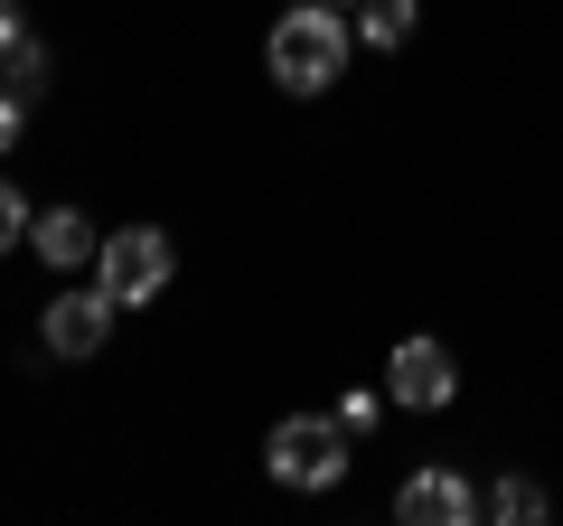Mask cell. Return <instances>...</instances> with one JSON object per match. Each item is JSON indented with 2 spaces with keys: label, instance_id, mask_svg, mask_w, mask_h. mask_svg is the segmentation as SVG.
I'll use <instances>...</instances> for the list:
<instances>
[{
  "label": "cell",
  "instance_id": "7c38bea8",
  "mask_svg": "<svg viewBox=\"0 0 563 526\" xmlns=\"http://www.w3.org/2000/svg\"><path fill=\"white\" fill-rule=\"evenodd\" d=\"M20 122H29V103H20V95H0V151L20 142Z\"/></svg>",
  "mask_w": 563,
  "mask_h": 526
},
{
  "label": "cell",
  "instance_id": "277c9868",
  "mask_svg": "<svg viewBox=\"0 0 563 526\" xmlns=\"http://www.w3.org/2000/svg\"><path fill=\"white\" fill-rule=\"evenodd\" d=\"M451 385H461V366H451L442 339H395V358H385V395H395L404 414H442Z\"/></svg>",
  "mask_w": 563,
  "mask_h": 526
},
{
  "label": "cell",
  "instance_id": "7a4b0ae2",
  "mask_svg": "<svg viewBox=\"0 0 563 526\" xmlns=\"http://www.w3.org/2000/svg\"><path fill=\"white\" fill-rule=\"evenodd\" d=\"M263 470H273L282 489H339L347 480V424L339 414H291V424H273Z\"/></svg>",
  "mask_w": 563,
  "mask_h": 526
},
{
  "label": "cell",
  "instance_id": "5bb4252c",
  "mask_svg": "<svg viewBox=\"0 0 563 526\" xmlns=\"http://www.w3.org/2000/svg\"><path fill=\"white\" fill-rule=\"evenodd\" d=\"M329 10H347V0H329Z\"/></svg>",
  "mask_w": 563,
  "mask_h": 526
},
{
  "label": "cell",
  "instance_id": "ba28073f",
  "mask_svg": "<svg viewBox=\"0 0 563 526\" xmlns=\"http://www.w3.org/2000/svg\"><path fill=\"white\" fill-rule=\"evenodd\" d=\"M38 85H47V47L20 29V10H0V95L38 103Z\"/></svg>",
  "mask_w": 563,
  "mask_h": 526
},
{
  "label": "cell",
  "instance_id": "9c48e42d",
  "mask_svg": "<svg viewBox=\"0 0 563 526\" xmlns=\"http://www.w3.org/2000/svg\"><path fill=\"white\" fill-rule=\"evenodd\" d=\"M413 20H422V0H366V10H357V39L366 47H404V39H413Z\"/></svg>",
  "mask_w": 563,
  "mask_h": 526
},
{
  "label": "cell",
  "instance_id": "52a82bcc",
  "mask_svg": "<svg viewBox=\"0 0 563 526\" xmlns=\"http://www.w3.org/2000/svg\"><path fill=\"white\" fill-rule=\"evenodd\" d=\"M29 244H38L57 273H76V263L103 254V235H95V217H85V207H38V217H29Z\"/></svg>",
  "mask_w": 563,
  "mask_h": 526
},
{
  "label": "cell",
  "instance_id": "4fadbf2b",
  "mask_svg": "<svg viewBox=\"0 0 563 526\" xmlns=\"http://www.w3.org/2000/svg\"><path fill=\"white\" fill-rule=\"evenodd\" d=\"M0 10H20V0H0Z\"/></svg>",
  "mask_w": 563,
  "mask_h": 526
},
{
  "label": "cell",
  "instance_id": "30bf717a",
  "mask_svg": "<svg viewBox=\"0 0 563 526\" xmlns=\"http://www.w3.org/2000/svg\"><path fill=\"white\" fill-rule=\"evenodd\" d=\"M488 517H507V526H536V517H544V489L517 470V480H498V489H488Z\"/></svg>",
  "mask_w": 563,
  "mask_h": 526
},
{
  "label": "cell",
  "instance_id": "5b68a950",
  "mask_svg": "<svg viewBox=\"0 0 563 526\" xmlns=\"http://www.w3.org/2000/svg\"><path fill=\"white\" fill-rule=\"evenodd\" d=\"M395 517L404 526H470L479 517V489H470L461 470H413V480L395 489Z\"/></svg>",
  "mask_w": 563,
  "mask_h": 526
},
{
  "label": "cell",
  "instance_id": "8fae6325",
  "mask_svg": "<svg viewBox=\"0 0 563 526\" xmlns=\"http://www.w3.org/2000/svg\"><path fill=\"white\" fill-rule=\"evenodd\" d=\"M20 235H29V207H20V188L0 179V254H10V244H20Z\"/></svg>",
  "mask_w": 563,
  "mask_h": 526
},
{
  "label": "cell",
  "instance_id": "8992f818",
  "mask_svg": "<svg viewBox=\"0 0 563 526\" xmlns=\"http://www.w3.org/2000/svg\"><path fill=\"white\" fill-rule=\"evenodd\" d=\"M113 292H57V302H47V348H57V358H95L103 339H113Z\"/></svg>",
  "mask_w": 563,
  "mask_h": 526
},
{
  "label": "cell",
  "instance_id": "3957f363",
  "mask_svg": "<svg viewBox=\"0 0 563 526\" xmlns=\"http://www.w3.org/2000/svg\"><path fill=\"white\" fill-rule=\"evenodd\" d=\"M169 273H179V254H169L161 226H122V235H103V254H95V283L113 292L122 310H132V302H161Z\"/></svg>",
  "mask_w": 563,
  "mask_h": 526
},
{
  "label": "cell",
  "instance_id": "6da1fadb",
  "mask_svg": "<svg viewBox=\"0 0 563 526\" xmlns=\"http://www.w3.org/2000/svg\"><path fill=\"white\" fill-rule=\"evenodd\" d=\"M263 66H273L282 95H329L347 66V20L329 0H301V10H282L273 39H263Z\"/></svg>",
  "mask_w": 563,
  "mask_h": 526
}]
</instances>
